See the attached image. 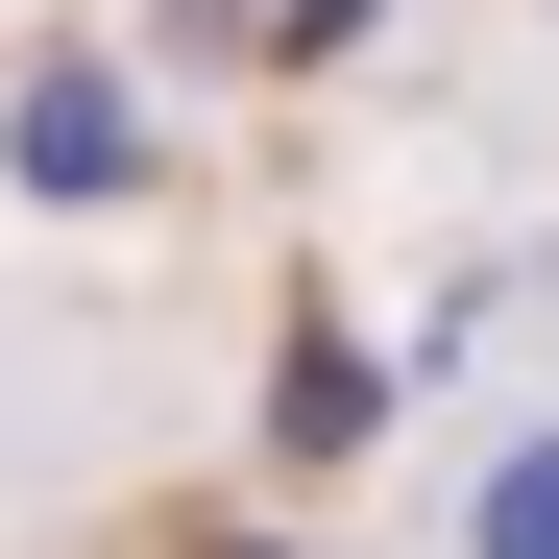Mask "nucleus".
Returning <instances> with one entry per match:
<instances>
[{"label": "nucleus", "instance_id": "obj_1", "mask_svg": "<svg viewBox=\"0 0 559 559\" xmlns=\"http://www.w3.org/2000/svg\"><path fill=\"white\" fill-rule=\"evenodd\" d=\"M511 559H559V462H535V487H511Z\"/></svg>", "mask_w": 559, "mask_h": 559}, {"label": "nucleus", "instance_id": "obj_2", "mask_svg": "<svg viewBox=\"0 0 559 559\" xmlns=\"http://www.w3.org/2000/svg\"><path fill=\"white\" fill-rule=\"evenodd\" d=\"M293 25H341V0H293Z\"/></svg>", "mask_w": 559, "mask_h": 559}]
</instances>
